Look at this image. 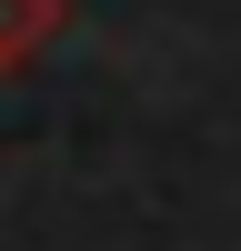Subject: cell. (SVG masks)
<instances>
[{
	"instance_id": "obj_1",
	"label": "cell",
	"mask_w": 241,
	"mask_h": 251,
	"mask_svg": "<svg viewBox=\"0 0 241 251\" xmlns=\"http://www.w3.org/2000/svg\"><path fill=\"white\" fill-rule=\"evenodd\" d=\"M50 30H60V0H0V71L50 50Z\"/></svg>"
}]
</instances>
